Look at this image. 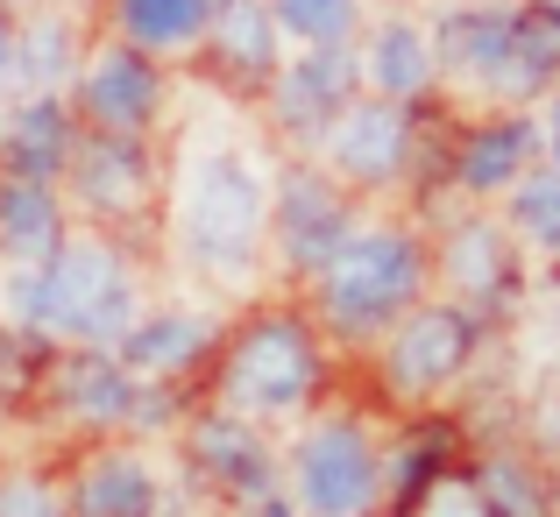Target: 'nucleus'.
I'll list each match as a JSON object with an SVG mask.
<instances>
[{
    "mask_svg": "<svg viewBox=\"0 0 560 517\" xmlns=\"http://www.w3.org/2000/svg\"><path fill=\"white\" fill-rule=\"evenodd\" d=\"M85 50H93V22H85V14L57 8V0L28 8L22 22H14V85H8V99H22V93H71Z\"/></svg>",
    "mask_w": 560,
    "mask_h": 517,
    "instance_id": "412c9836",
    "label": "nucleus"
},
{
    "mask_svg": "<svg viewBox=\"0 0 560 517\" xmlns=\"http://www.w3.org/2000/svg\"><path fill=\"white\" fill-rule=\"evenodd\" d=\"M57 8H71V14H93V8H100V0H57Z\"/></svg>",
    "mask_w": 560,
    "mask_h": 517,
    "instance_id": "72a5a7b5",
    "label": "nucleus"
},
{
    "mask_svg": "<svg viewBox=\"0 0 560 517\" xmlns=\"http://www.w3.org/2000/svg\"><path fill=\"white\" fill-rule=\"evenodd\" d=\"M433 248L411 227H355L348 248L305 284V313L334 348H376L411 305H425Z\"/></svg>",
    "mask_w": 560,
    "mask_h": 517,
    "instance_id": "20e7f679",
    "label": "nucleus"
},
{
    "mask_svg": "<svg viewBox=\"0 0 560 517\" xmlns=\"http://www.w3.org/2000/svg\"><path fill=\"white\" fill-rule=\"evenodd\" d=\"M539 136H547V171H560V85H553V107H547V128H539Z\"/></svg>",
    "mask_w": 560,
    "mask_h": 517,
    "instance_id": "473e14b6",
    "label": "nucleus"
},
{
    "mask_svg": "<svg viewBox=\"0 0 560 517\" xmlns=\"http://www.w3.org/2000/svg\"><path fill=\"white\" fill-rule=\"evenodd\" d=\"M36 411L57 425V433H79V447L85 439H136V425H142V376L121 368L114 348H50Z\"/></svg>",
    "mask_w": 560,
    "mask_h": 517,
    "instance_id": "1a4fd4ad",
    "label": "nucleus"
},
{
    "mask_svg": "<svg viewBox=\"0 0 560 517\" xmlns=\"http://www.w3.org/2000/svg\"><path fill=\"white\" fill-rule=\"evenodd\" d=\"M433 277L454 291V305H468V313L518 298V284H525L518 234H511L504 220H490V213L454 220V227L440 234V248H433Z\"/></svg>",
    "mask_w": 560,
    "mask_h": 517,
    "instance_id": "2eb2a0df",
    "label": "nucleus"
},
{
    "mask_svg": "<svg viewBox=\"0 0 560 517\" xmlns=\"http://www.w3.org/2000/svg\"><path fill=\"white\" fill-rule=\"evenodd\" d=\"M390 517H490V504H482L476 475L447 468V475H433V482H425V490L411 496L405 510H390Z\"/></svg>",
    "mask_w": 560,
    "mask_h": 517,
    "instance_id": "c756f323",
    "label": "nucleus"
},
{
    "mask_svg": "<svg viewBox=\"0 0 560 517\" xmlns=\"http://www.w3.org/2000/svg\"><path fill=\"white\" fill-rule=\"evenodd\" d=\"M348 99H362V50L355 43H313V50L284 57V71L270 79L262 107H270V128L291 142V150L313 156L319 136L341 121Z\"/></svg>",
    "mask_w": 560,
    "mask_h": 517,
    "instance_id": "f8f14e48",
    "label": "nucleus"
},
{
    "mask_svg": "<svg viewBox=\"0 0 560 517\" xmlns=\"http://www.w3.org/2000/svg\"><path fill=\"white\" fill-rule=\"evenodd\" d=\"M476 490H482V504H490V517H560V496H553V482L539 475L525 454H511V447H490L476 468Z\"/></svg>",
    "mask_w": 560,
    "mask_h": 517,
    "instance_id": "393cba45",
    "label": "nucleus"
},
{
    "mask_svg": "<svg viewBox=\"0 0 560 517\" xmlns=\"http://www.w3.org/2000/svg\"><path fill=\"white\" fill-rule=\"evenodd\" d=\"M228 517H305L299 504H291V490H284V475L277 482H262V490H248V496H234V504H220Z\"/></svg>",
    "mask_w": 560,
    "mask_h": 517,
    "instance_id": "7c9ffc66",
    "label": "nucleus"
},
{
    "mask_svg": "<svg viewBox=\"0 0 560 517\" xmlns=\"http://www.w3.org/2000/svg\"><path fill=\"white\" fill-rule=\"evenodd\" d=\"M319 164L341 177L348 191H390L419 171V107H397V99H348L341 121L319 136Z\"/></svg>",
    "mask_w": 560,
    "mask_h": 517,
    "instance_id": "9b49d317",
    "label": "nucleus"
},
{
    "mask_svg": "<svg viewBox=\"0 0 560 517\" xmlns=\"http://www.w3.org/2000/svg\"><path fill=\"white\" fill-rule=\"evenodd\" d=\"M199 8H206V14H228V8H234V0H199Z\"/></svg>",
    "mask_w": 560,
    "mask_h": 517,
    "instance_id": "c9c22d12",
    "label": "nucleus"
},
{
    "mask_svg": "<svg viewBox=\"0 0 560 517\" xmlns=\"http://www.w3.org/2000/svg\"><path fill=\"white\" fill-rule=\"evenodd\" d=\"M71 107H79V121L93 128V136H142V142H156V128H164V114H171V79H164L156 57L100 36L93 50H85L79 79H71Z\"/></svg>",
    "mask_w": 560,
    "mask_h": 517,
    "instance_id": "9d476101",
    "label": "nucleus"
},
{
    "mask_svg": "<svg viewBox=\"0 0 560 517\" xmlns=\"http://www.w3.org/2000/svg\"><path fill=\"white\" fill-rule=\"evenodd\" d=\"M0 8H8V14H28V8H43V0H0Z\"/></svg>",
    "mask_w": 560,
    "mask_h": 517,
    "instance_id": "f704fd0d",
    "label": "nucleus"
},
{
    "mask_svg": "<svg viewBox=\"0 0 560 517\" xmlns=\"http://www.w3.org/2000/svg\"><path fill=\"white\" fill-rule=\"evenodd\" d=\"M65 234H71L65 185H36V177L0 171V262H8V270H36Z\"/></svg>",
    "mask_w": 560,
    "mask_h": 517,
    "instance_id": "b1692460",
    "label": "nucleus"
},
{
    "mask_svg": "<svg viewBox=\"0 0 560 517\" xmlns=\"http://www.w3.org/2000/svg\"><path fill=\"white\" fill-rule=\"evenodd\" d=\"M284 490L305 517H383V439L362 411H319L284 454Z\"/></svg>",
    "mask_w": 560,
    "mask_h": 517,
    "instance_id": "39448f33",
    "label": "nucleus"
},
{
    "mask_svg": "<svg viewBox=\"0 0 560 517\" xmlns=\"http://www.w3.org/2000/svg\"><path fill=\"white\" fill-rule=\"evenodd\" d=\"M171 482L150 439H85L65 461V510L71 517H164Z\"/></svg>",
    "mask_w": 560,
    "mask_h": 517,
    "instance_id": "4468645a",
    "label": "nucleus"
},
{
    "mask_svg": "<svg viewBox=\"0 0 560 517\" xmlns=\"http://www.w3.org/2000/svg\"><path fill=\"white\" fill-rule=\"evenodd\" d=\"M476 348H482V313L454 298H425L376 341V383L397 404H433L440 390L468 376Z\"/></svg>",
    "mask_w": 560,
    "mask_h": 517,
    "instance_id": "0eeeda50",
    "label": "nucleus"
},
{
    "mask_svg": "<svg viewBox=\"0 0 560 517\" xmlns=\"http://www.w3.org/2000/svg\"><path fill=\"white\" fill-rule=\"evenodd\" d=\"M100 22L114 43L156 57V64H199L213 14L199 0H100Z\"/></svg>",
    "mask_w": 560,
    "mask_h": 517,
    "instance_id": "5701e85b",
    "label": "nucleus"
},
{
    "mask_svg": "<svg viewBox=\"0 0 560 517\" xmlns=\"http://www.w3.org/2000/svg\"><path fill=\"white\" fill-rule=\"evenodd\" d=\"M355 234V191L319 156H291L270 177V270L291 291H305Z\"/></svg>",
    "mask_w": 560,
    "mask_h": 517,
    "instance_id": "423d86ee",
    "label": "nucleus"
},
{
    "mask_svg": "<svg viewBox=\"0 0 560 517\" xmlns=\"http://www.w3.org/2000/svg\"><path fill=\"white\" fill-rule=\"evenodd\" d=\"M284 43L313 50V43H355L362 28V0H270Z\"/></svg>",
    "mask_w": 560,
    "mask_h": 517,
    "instance_id": "bb28decb",
    "label": "nucleus"
},
{
    "mask_svg": "<svg viewBox=\"0 0 560 517\" xmlns=\"http://www.w3.org/2000/svg\"><path fill=\"white\" fill-rule=\"evenodd\" d=\"M433 57L454 79H476L490 93H511V57H518V8H497V0H468L447 8L433 28Z\"/></svg>",
    "mask_w": 560,
    "mask_h": 517,
    "instance_id": "6ab92c4d",
    "label": "nucleus"
},
{
    "mask_svg": "<svg viewBox=\"0 0 560 517\" xmlns=\"http://www.w3.org/2000/svg\"><path fill=\"white\" fill-rule=\"evenodd\" d=\"M504 227L518 242H533L539 256H560V171H533L504 191Z\"/></svg>",
    "mask_w": 560,
    "mask_h": 517,
    "instance_id": "a878e982",
    "label": "nucleus"
},
{
    "mask_svg": "<svg viewBox=\"0 0 560 517\" xmlns=\"http://www.w3.org/2000/svg\"><path fill=\"white\" fill-rule=\"evenodd\" d=\"M206 404L234 411L248 425L305 419L327 397V333L305 313V298H256L213 348L199 383Z\"/></svg>",
    "mask_w": 560,
    "mask_h": 517,
    "instance_id": "f03ea898",
    "label": "nucleus"
},
{
    "mask_svg": "<svg viewBox=\"0 0 560 517\" xmlns=\"http://www.w3.org/2000/svg\"><path fill=\"white\" fill-rule=\"evenodd\" d=\"M362 50V93L376 99H397V107H425V93L440 85V57H433V36L405 14H383L370 36L355 43Z\"/></svg>",
    "mask_w": 560,
    "mask_h": 517,
    "instance_id": "4be33fe9",
    "label": "nucleus"
},
{
    "mask_svg": "<svg viewBox=\"0 0 560 517\" xmlns=\"http://www.w3.org/2000/svg\"><path fill=\"white\" fill-rule=\"evenodd\" d=\"M14 22H22V14L0 8V99H8V85H14Z\"/></svg>",
    "mask_w": 560,
    "mask_h": 517,
    "instance_id": "2f4dec72",
    "label": "nucleus"
},
{
    "mask_svg": "<svg viewBox=\"0 0 560 517\" xmlns=\"http://www.w3.org/2000/svg\"><path fill=\"white\" fill-rule=\"evenodd\" d=\"M43 362H50V348H43L28 327L0 319V411H36Z\"/></svg>",
    "mask_w": 560,
    "mask_h": 517,
    "instance_id": "cd10ccee",
    "label": "nucleus"
},
{
    "mask_svg": "<svg viewBox=\"0 0 560 517\" xmlns=\"http://www.w3.org/2000/svg\"><path fill=\"white\" fill-rule=\"evenodd\" d=\"M178 461H185V482L206 490L213 504H234V496H248V490H262V482L284 475L277 447L262 439V425L234 419V411L206 404V397L185 411V425H178Z\"/></svg>",
    "mask_w": 560,
    "mask_h": 517,
    "instance_id": "ddd939ff",
    "label": "nucleus"
},
{
    "mask_svg": "<svg viewBox=\"0 0 560 517\" xmlns=\"http://www.w3.org/2000/svg\"><path fill=\"white\" fill-rule=\"evenodd\" d=\"M539 156H547V136H539L533 114H490V121H476V128L454 136L447 177L468 191V199H497V191H511L518 177H533Z\"/></svg>",
    "mask_w": 560,
    "mask_h": 517,
    "instance_id": "a211bd4d",
    "label": "nucleus"
},
{
    "mask_svg": "<svg viewBox=\"0 0 560 517\" xmlns=\"http://www.w3.org/2000/svg\"><path fill=\"white\" fill-rule=\"evenodd\" d=\"M220 319L213 313H185V305H171V313H142L136 327L114 341L121 354V368H136L142 383H191L199 390L206 368H213V348H220Z\"/></svg>",
    "mask_w": 560,
    "mask_h": 517,
    "instance_id": "f3484780",
    "label": "nucleus"
},
{
    "mask_svg": "<svg viewBox=\"0 0 560 517\" xmlns=\"http://www.w3.org/2000/svg\"><path fill=\"white\" fill-rule=\"evenodd\" d=\"M0 298L43 348H114L142 319V270L121 234L71 220V234L36 270H8Z\"/></svg>",
    "mask_w": 560,
    "mask_h": 517,
    "instance_id": "f257e3e1",
    "label": "nucleus"
},
{
    "mask_svg": "<svg viewBox=\"0 0 560 517\" xmlns=\"http://www.w3.org/2000/svg\"><path fill=\"white\" fill-rule=\"evenodd\" d=\"M199 64L228 93H270V79L284 71V28H277L270 0H234L228 14H213Z\"/></svg>",
    "mask_w": 560,
    "mask_h": 517,
    "instance_id": "aec40b11",
    "label": "nucleus"
},
{
    "mask_svg": "<svg viewBox=\"0 0 560 517\" xmlns=\"http://www.w3.org/2000/svg\"><path fill=\"white\" fill-rule=\"evenodd\" d=\"M171 248L206 284H248L270 262V177L248 164V150L213 142L199 150L171 191Z\"/></svg>",
    "mask_w": 560,
    "mask_h": 517,
    "instance_id": "7ed1b4c3",
    "label": "nucleus"
},
{
    "mask_svg": "<svg viewBox=\"0 0 560 517\" xmlns=\"http://www.w3.org/2000/svg\"><path fill=\"white\" fill-rule=\"evenodd\" d=\"M0 517H71L65 468H0Z\"/></svg>",
    "mask_w": 560,
    "mask_h": 517,
    "instance_id": "c85d7f7f",
    "label": "nucleus"
},
{
    "mask_svg": "<svg viewBox=\"0 0 560 517\" xmlns=\"http://www.w3.org/2000/svg\"><path fill=\"white\" fill-rule=\"evenodd\" d=\"M79 142H85V121L71 107V93H22L0 107V171L8 177L65 185Z\"/></svg>",
    "mask_w": 560,
    "mask_h": 517,
    "instance_id": "dca6fc26",
    "label": "nucleus"
},
{
    "mask_svg": "<svg viewBox=\"0 0 560 517\" xmlns=\"http://www.w3.org/2000/svg\"><path fill=\"white\" fill-rule=\"evenodd\" d=\"M539 8H553V14H560V0H539Z\"/></svg>",
    "mask_w": 560,
    "mask_h": 517,
    "instance_id": "e433bc0d",
    "label": "nucleus"
},
{
    "mask_svg": "<svg viewBox=\"0 0 560 517\" xmlns=\"http://www.w3.org/2000/svg\"><path fill=\"white\" fill-rule=\"evenodd\" d=\"M164 185H171V171H164V156H156V142H142V136H93V128H85L79 156H71V171H65L71 220L107 227V234H121V242L136 227H150Z\"/></svg>",
    "mask_w": 560,
    "mask_h": 517,
    "instance_id": "6e6552de",
    "label": "nucleus"
}]
</instances>
